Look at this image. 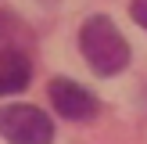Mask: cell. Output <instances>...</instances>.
Returning a JSON list of instances; mask_svg holds the SVG:
<instances>
[{
	"instance_id": "5",
	"label": "cell",
	"mask_w": 147,
	"mask_h": 144,
	"mask_svg": "<svg viewBox=\"0 0 147 144\" xmlns=\"http://www.w3.org/2000/svg\"><path fill=\"white\" fill-rule=\"evenodd\" d=\"M14 36L29 40V33L22 29L18 18H14V14H7V11H0V40H11V47H14Z\"/></svg>"
},
{
	"instance_id": "1",
	"label": "cell",
	"mask_w": 147,
	"mask_h": 144,
	"mask_svg": "<svg viewBox=\"0 0 147 144\" xmlns=\"http://www.w3.org/2000/svg\"><path fill=\"white\" fill-rule=\"evenodd\" d=\"M79 47H83V58L90 61V69L97 76H119L129 65V43L108 14H90L83 22Z\"/></svg>"
},
{
	"instance_id": "6",
	"label": "cell",
	"mask_w": 147,
	"mask_h": 144,
	"mask_svg": "<svg viewBox=\"0 0 147 144\" xmlns=\"http://www.w3.org/2000/svg\"><path fill=\"white\" fill-rule=\"evenodd\" d=\"M129 14H133V22L140 29H147V0H133L129 4Z\"/></svg>"
},
{
	"instance_id": "2",
	"label": "cell",
	"mask_w": 147,
	"mask_h": 144,
	"mask_svg": "<svg viewBox=\"0 0 147 144\" xmlns=\"http://www.w3.org/2000/svg\"><path fill=\"white\" fill-rule=\"evenodd\" d=\"M0 137L7 144H54V122L36 105H4Z\"/></svg>"
},
{
	"instance_id": "3",
	"label": "cell",
	"mask_w": 147,
	"mask_h": 144,
	"mask_svg": "<svg viewBox=\"0 0 147 144\" xmlns=\"http://www.w3.org/2000/svg\"><path fill=\"white\" fill-rule=\"evenodd\" d=\"M50 105L57 108V115H65L72 122H86L100 112L97 97L83 83H76V79H54L50 83Z\"/></svg>"
},
{
	"instance_id": "4",
	"label": "cell",
	"mask_w": 147,
	"mask_h": 144,
	"mask_svg": "<svg viewBox=\"0 0 147 144\" xmlns=\"http://www.w3.org/2000/svg\"><path fill=\"white\" fill-rule=\"evenodd\" d=\"M32 79V65L18 47H0V97L22 94Z\"/></svg>"
}]
</instances>
